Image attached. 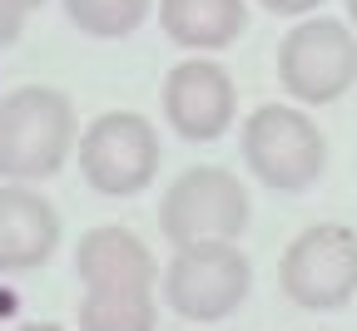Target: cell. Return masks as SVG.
<instances>
[{"mask_svg": "<svg viewBox=\"0 0 357 331\" xmlns=\"http://www.w3.org/2000/svg\"><path fill=\"white\" fill-rule=\"evenodd\" d=\"M75 149V109L60 89L25 84L0 99V178H50Z\"/></svg>", "mask_w": 357, "mask_h": 331, "instance_id": "6da1fadb", "label": "cell"}, {"mask_svg": "<svg viewBox=\"0 0 357 331\" xmlns=\"http://www.w3.org/2000/svg\"><path fill=\"white\" fill-rule=\"evenodd\" d=\"M243 163L278 193H303L328 163V138L298 104H263L243 119Z\"/></svg>", "mask_w": 357, "mask_h": 331, "instance_id": "7a4b0ae2", "label": "cell"}, {"mask_svg": "<svg viewBox=\"0 0 357 331\" xmlns=\"http://www.w3.org/2000/svg\"><path fill=\"white\" fill-rule=\"evenodd\" d=\"M253 287V267L234 243H184L174 248L159 292L184 321H223L243 307Z\"/></svg>", "mask_w": 357, "mask_h": 331, "instance_id": "3957f363", "label": "cell"}, {"mask_svg": "<svg viewBox=\"0 0 357 331\" xmlns=\"http://www.w3.org/2000/svg\"><path fill=\"white\" fill-rule=\"evenodd\" d=\"M248 227V193L229 168H184L159 198V232L184 243H234Z\"/></svg>", "mask_w": 357, "mask_h": 331, "instance_id": "277c9868", "label": "cell"}, {"mask_svg": "<svg viewBox=\"0 0 357 331\" xmlns=\"http://www.w3.org/2000/svg\"><path fill=\"white\" fill-rule=\"evenodd\" d=\"M79 173L105 198H134L159 173V129L134 114L109 109L79 134Z\"/></svg>", "mask_w": 357, "mask_h": 331, "instance_id": "5b68a950", "label": "cell"}, {"mask_svg": "<svg viewBox=\"0 0 357 331\" xmlns=\"http://www.w3.org/2000/svg\"><path fill=\"white\" fill-rule=\"evenodd\" d=\"M283 297L307 312H337L357 297V232L347 223H312L278 262Z\"/></svg>", "mask_w": 357, "mask_h": 331, "instance_id": "8992f818", "label": "cell"}, {"mask_svg": "<svg viewBox=\"0 0 357 331\" xmlns=\"http://www.w3.org/2000/svg\"><path fill=\"white\" fill-rule=\"evenodd\" d=\"M357 79V35L342 20H298L278 40V84L298 104H333Z\"/></svg>", "mask_w": 357, "mask_h": 331, "instance_id": "52a82bcc", "label": "cell"}, {"mask_svg": "<svg viewBox=\"0 0 357 331\" xmlns=\"http://www.w3.org/2000/svg\"><path fill=\"white\" fill-rule=\"evenodd\" d=\"M234 79L213 60H178L164 74V119L189 144H213L234 124Z\"/></svg>", "mask_w": 357, "mask_h": 331, "instance_id": "ba28073f", "label": "cell"}, {"mask_svg": "<svg viewBox=\"0 0 357 331\" xmlns=\"http://www.w3.org/2000/svg\"><path fill=\"white\" fill-rule=\"evenodd\" d=\"M60 248V213L30 183H0V272L45 267Z\"/></svg>", "mask_w": 357, "mask_h": 331, "instance_id": "9c48e42d", "label": "cell"}, {"mask_svg": "<svg viewBox=\"0 0 357 331\" xmlns=\"http://www.w3.org/2000/svg\"><path fill=\"white\" fill-rule=\"evenodd\" d=\"M75 277L84 287H154V257L129 227H89L75 243Z\"/></svg>", "mask_w": 357, "mask_h": 331, "instance_id": "30bf717a", "label": "cell"}, {"mask_svg": "<svg viewBox=\"0 0 357 331\" xmlns=\"http://www.w3.org/2000/svg\"><path fill=\"white\" fill-rule=\"evenodd\" d=\"M159 25L184 50H223L248 30L243 0H159Z\"/></svg>", "mask_w": 357, "mask_h": 331, "instance_id": "8fae6325", "label": "cell"}, {"mask_svg": "<svg viewBox=\"0 0 357 331\" xmlns=\"http://www.w3.org/2000/svg\"><path fill=\"white\" fill-rule=\"evenodd\" d=\"M154 287H84L79 331H154Z\"/></svg>", "mask_w": 357, "mask_h": 331, "instance_id": "7c38bea8", "label": "cell"}, {"mask_svg": "<svg viewBox=\"0 0 357 331\" xmlns=\"http://www.w3.org/2000/svg\"><path fill=\"white\" fill-rule=\"evenodd\" d=\"M149 6L154 0H65V15L95 40H124L149 20Z\"/></svg>", "mask_w": 357, "mask_h": 331, "instance_id": "4fadbf2b", "label": "cell"}, {"mask_svg": "<svg viewBox=\"0 0 357 331\" xmlns=\"http://www.w3.org/2000/svg\"><path fill=\"white\" fill-rule=\"evenodd\" d=\"M20 25H25V10L15 6V0H0V45L20 40Z\"/></svg>", "mask_w": 357, "mask_h": 331, "instance_id": "5bb4252c", "label": "cell"}, {"mask_svg": "<svg viewBox=\"0 0 357 331\" xmlns=\"http://www.w3.org/2000/svg\"><path fill=\"white\" fill-rule=\"evenodd\" d=\"M258 6H268L273 15H312L323 0H258Z\"/></svg>", "mask_w": 357, "mask_h": 331, "instance_id": "9a60e30c", "label": "cell"}, {"mask_svg": "<svg viewBox=\"0 0 357 331\" xmlns=\"http://www.w3.org/2000/svg\"><path fill=\"white\" fill-rule=\"evenodd\" d=\"M20 331H65V326H60V321H25Z\"/></svg>", "mask_w": 357, "mask_h": 331, "instance_id": "2e32d148", "label": "cell"}, {"mask_svg": "<svg viewBox=\"0 0 357 331\" xmlns=\"http://www.w3.org/2000/svg\"><path fill=\"white\" fill-rule=\"evenodd\" d=\"M15 6H20V10H35V6H45V0H15Z\"/></svg>", "mask_w": 357, "mask_h": 331, "instance_id": "e0dca14e", "label": "cell"}, {"mask_svg": "<svg viewBox=\"0 0 357 331\" xmlns=\"http://www.w3.org/2000/svg\"><path fill=\"white\" fill-rule=\"evenodd\" d=\"M347 20H352V25H357V0H347Z\"/></svg>", "mask_w": 357, "mask_h": 331, "instance_id": "ac0fdd59", "label": "cell"}]
</instances>
